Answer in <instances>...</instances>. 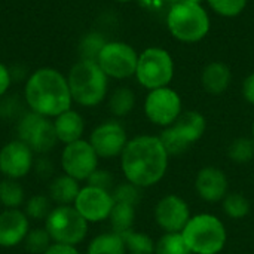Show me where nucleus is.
<instances>
[{
    "mask_svg": "<svg viewBox=\"0 0 254 254\" xmlns=\"http://www.w3.org/2000/svg\"><path fill=\"white\" fill-rule=\"evenodd\" d=\"M196 192L208 202H216L223 199L228 193V179L220 168L205 167L196 176Z\"/></svg>",
    "mask_w": 254,
    "mask_h": 254,
    "instance_id": "obj_18",
    "label": "nucleus"
},
{
    "mask_svg": "<svg viewBox=\"0 0 254 254\" xmlns=\"http://www.w3.org/2000/svg\"><path fill=\"white\" fill-rule=\"evenodd\" d=\"M34 173L40 177V179H49L54 174V164L51 161V158L48 155H39V158H36L34 161Z\"/></svg>",
    "mask_w": 254,
    "mask_h": 254,
    "instance_id": "obj_36",
    "label": "nucleus"
},
{
    "mask_svg": "<svg viewBox=\"0 0 254 254\" xmlns=\"http://www.w3.org/2000/svg\"><path fill=\"white\" fill-rule=\"evenodd\" d=\"M107 77L127 79L135 74L138 55L132 46L124 42H107L97 60Z\"/></svg>",
    "mask_w": 254,
    "mask_h": 254,
    "instance_id": "obj_11",
    "label": "nucleus"
},
{
    "mask_svg": "<svg viewBox=\"0 0 254 254\" xmlns=\"http://www.w3.org/2000/svg\"><path fill=\"white\" fill-rule=\"evenodd\" d=\"M210 6L223 16H237L246 7L247 0H208Z\"/></svg>",
    "mask_w": 254,
    "mask_h": 254,
    "instance_id": "obj_33",
    "label": "nucleus"
},
{
    "mask_svg": "<svg viewBox=\"0 0 254 254\" xmlns=\"http://www.w3.org/2000/svg\"><path fill=\"white\" fill-rule=\"evenodd\" d=\"M138 188L137 186H134L132 183H122V185H119L115 190H113V193H112V196H113V199H115V202H124V204H131V205H134L135 207V204L138 202V199H140V195H138V190H137Z\"/></svg>",
    "mask_w": 254,
    "mask_h": 254,
    "instance_id": "obj_34",
    "label": "nucleus"
},
{
    "mask_svg": "<svg viewBox=\"0 0 254 254\" xmlns=\"http://www.w3.org/2000/svg\"><path fill=\"white\" fill-rule=\"evenodd\" d=\"M168 165V153L159 137L140 135L129 140L121 155V168L129 183L147 188L158 183Z\"/></svg>",
    "mask_w": 254,
    "mask_h": 254,
    "instance_id": "obj_1",
    "label": "nucleus"
},
{
    "mask_svg": "<svg viewBox=\"0 0 254 254\" xmlns=\"http://www.w3.org/2000/svg\"><path fill=\"white\" fill-rule=\"evenodd\" d=\"M125 249L129 254H155V243L146 234L134 232L132 229L122 234Z\"/></svg>",
    "mask_w": 254,
    "mask_h": 254,
    "instance_id": "obj_29",
    "label": "nucleus"
},
{
    "mask_svg": "<svg viewBox=\"0 0 254 254\" xmlns=\"http://www.w3.org/2000/svg\"><path fill=\"white\" fill-rule=\"evenodd\" d=\"M125 243L122 235L116 232L100 234L91 240L86 254H125Z\"/></svg>",
    "mask_w": 254,
    "mask_h": 254,
    "instance_id": "obj_22",
    "label": "nucleus"
},
{
    "mask_svg": "<svg viewBox=\"0 0 254 254\" xmlns=\"http://www.w3.org/2000/svg\"><path fill=\"white\" fill-rule=\"evenodd\" d=\"M135 217V210L134 205L131 204H124V202H115L112 213L109 216V220L112 223V228L116 234L122 235L128 231L132 229Z\"/></svg>",
    "mask_w": 254,
    "mask_h": 254,
    "instance_id": "obj_24",
    "label": "nucleus"
},
{
    "mask_svg": "<svg viewBox=\"0 0 254 254\" xmlns=\"http://www.w3.org/2000/svg\"><path fill=\"white\" fill-rule=\"evenodd\" d=\"M167 1H170L171 4H177V3H180V1H183V0H167Z\"/></svg>",
    "mask_w": 254,
    "mask_h": 254,
    "instance_id": "obj_41",
    "label": "nucleus"
},
{
    "mask_svg": "<svg viewBox=\"0 0 254 254\" xmlns=\"http://www.w3.org/2000/svg\"><path fill=\"white\" fill-rule=\"evenodd\" d=\"M223 210L232 219H243L250 211V202L241 193H229L225 196Z\"/></svg>",
    "mask_w": 254,
    "mask_h": 254,
    "instance_id": "obj_31",
    "label": "nucleus"
},
{
    "mask_svg": "<svg viewBox=\"0 0 254 254\" xmlns=\"http://www.w3.org/2000/svg\"><path fill=\"white\" fill-rule=\"evenodd\" d=\"M86 182H88V185H91V186H95V188H101V189L109 190V188L112 186L113 177H112V174H110L107 170H100V168H97V170L91 174V177H89Z\"/></svg>",
    "mask_w": 254,
    "mask_h": 254,
    "instance_id": "obj_35",
    "label": "nucleus"
},
{
    "mask_svg": "<svg viewBox=\"0 0 254 254\" xmlns=\"http://www.w3.org/2000/svg\"><path fill=\"white\" fill-rule=\"evenodd\" d=\"M207 128L204 116L198 112H185L161 134L159 140L170 155H180L189 149V146L198 141Z\"/></svg>",
    "mask_w": 254,
    "mask_h": 254,
    "instance_id": "obj_7",
    "label": "nucleus"
},
{
    "mask_svg": "<svg viewBox=\"0 0 254 254\" xmlns=\"http://www.w3.org/2000/svg\"><path fill=\"white\" fill-rule=\"evenodd\" d=\"M43 254H80L79 250L73 246H67V244H58V243H52L49 246V249Z\"/></svg>",
    "mask_w": 254,
    "mask_h": 254,
    "instance_id": "obj_38",
    "label": "nucleus"
},
{
    "mask_svg": "<svg viewBox=\"0 0 254 254\" xmlns=\"http://www.w3.org/2000/svg\"><path fill=\"white\" fill-rule=\"evenodd\" d=\"M67 82L73 103L82 107L98 106L107 94L109 77L97 61L79 60L71 65Z\"/></svg>",
    "mask_w": 254,
    "mask_h": 254,
    "instance_id": "obj_3",
    "label": "nucleus"
},
{
    "mask_svg": "<svg viewBox=\"0 0 254 254\" xmlns=\"http://www.w3.org/2000/svg\"><path fill=\"white\" fill-rule=\"evenodd\" d=\"M30 229V219L24 210L3 208L0 211V247L13 249L24 244Z\"/></svg>",
    "mask_w": 254,
    "mask_h": 254,
    "instance_id": "obj_17",
    "label": "nucleus"
},
{
    "mask_svg": "<svg viewBox=\"0 0 254 254\" xmlns=\"http://www.w3.org/2000/svg\"><path fill=\"white\" fill-rule=\"evenodd\" d=\"M25 201V189L21 180H0V204L3 205V208H21Z\"/></svg>",
    "mask_w": 254,
    "mask_h": 254,
    "instance_id": "obj_23",
    "label": "nucleus"
},
{
    "mask_svg": "<svg viewBox=\"0 0 254 254\" xmlns=\"http://www.w3.org/2000/svg\"><path fill=\"white\" fill-rule=\"evenodd\" d=\"M107 40L106 37L98 33V31H89L83 34V37L79 42L77 52L80 55V60H89V61H97L100 52L106 46Z\"/></svg>",
    "mask_w": 254,
    "mask_h": 254,
    "instance_id": "obj_26",
    "label": "nucleus"
},
{
    "mask_svg": "<svg viewBox=\"0 0 254 254\" xmlns=\"http://www.w3.org/2000/svg\"><path fill=\"white\" fill-rule=\"evenodd\" d=\"M52 208H54L52 201L49 199L48 195H43V193L30 196L24 204V213L27 214L30 220H36V222L45 220Z\"/></svg>",
    "mask_w": 254,
    "mask_h": 254,
    "instance_id": "obj_27",
    "label": "nucleus"
},
{
    "mask_svg": "<svg viewBox=\"0 0 254 254\" xmlns=\"http://www.w3.org/2000/svg\"><path fill=\"white\" fill-rule=\"evenodd\" d=\"M137 80L147 89L167 86L174 76V63L171 55L161 48H149L138 55Z\"/></svg>",
    "mask_w": 254,
    "mask_h": 254,
    "instance_id": "obj_9",
    "label": "nucleus"
},
{
    "mask_svg": "<svg viewBox=\"0 0 254 254\" xmlns=\"http://www.w3.org/2000/svg\"><path fill=\"white\" fill-rule=\"evenodd\" d=\"M253 140H254V124H253Z\"/></svg>",
    "mask_w": 254,
    "mask_h": 254,
    "instance_id": "obj_42",
    "label": "nucleus"
},
{
    "mask_svg": "<svg viewBox=\"0 0 254 254\" xmlns=\"http://www.w3.org/2000/svg\"><path fill=\"white\" fill-rule=\"evenodd\" d=\"M167 25L176 39L192 43L207 36L210 30V16L201 4L180 1L171 6L167 16Z\"/></svg>",
    "mask_w": 254,
    "mask_h": 254,
    "instance_id": "obj_4",
    "label": "nucleus"
},
{
    "mask_svg": "<svg viewBox=\"0 0 254 254\" xmlns=\"http://www.w3.org/2000/svg\"><path fill=\"white\" fill-rule=\"evenodd\" d=\"M182 234L188 247L195 254H217L226 243L223 223L211 214L190 217Z\"/></svg>",
    "mask_w": 254,
    "mask_h": 254,
    "instance_id": "obj_5",
    "label": "nucleus"
},
{
    "mask_svg": "<svg viewBox=\"0 0 254 254\" xmlns=\"http://www.w3.org/2000/svg\"><path fill=\"white\" fill-rule=\"evenodd\" d=\"M12 82H13V79H12L10 68L6 64L0 63V98H3L7 94Z\"/></svg>",
    "mask_w": 254,
    "mask_h": 254,
    "instance_id": "obj_37",
    "label": "nucleus"
},
{
    "mask_svg": "<svg viewBox=\"0 0 254 254\" xmlns=\"http://www.w3.org/2000/svg\"><path fill=\"white\" fill-rule=\"evenodd\" d=\"M121 1H127V0H121Z\"/></svg>",
    "mask_w": 254,
    "mask_h": 254,
    "instance_id": "obj_43",
    "label": "nucleus"
},
{
    "mask_svg": "<svg viewBox=\"0 0 254 254\" xmlns=\"http://www.w3.org/2000/svg\"><path fill=\"white\" fill-rule=\"evenodd\" d=\"M229 158L237 164H247L254 156V143L250 138H237L229 146Z\"/></svg>",
    "mask_w": 254,
    "mask_h": 254,
    "instance_id": "obj_32",
    "label": "nucleus"
},
{
    "mask_svg": "<svg viewBox=\"0 0 254 254\" xmlns=\"http://www.w3.org/2000/svg\"><path fill=\"white\" fill-rule=\"evenodd\" d=\"M98 155L88 140H77L64 144L60 155V165L64 174L77 182H86L98 168Z\"/></svg>",
    "mask_w": 254,
    "mask_h": 254,
    "instance_id": "obj_10",
    "label": "nucleus"
},
{
    "mask_svg": "<svg viewBox=\"0 0 254 254\" xmlns=\"http://www.w3.org/2000/svg\"><path fill=\"white\" fill-rule=\"evenodd\" d=\"M155 219L167 232H180L190 220L189 207L180 196L167 195L156 204Z\"/></svg>",
    "mask_w": 254,
    "mask_h": 254,
    "instance_id": "obj_16",
    "label": "nucleus"
},
{
    "mask_svg": "<svg viewBox=\"0 0 254 254\" xmlns=\"http://www.w3.org/2000/svg\"><path fill=\"white\" fill-rule=\"evenodd\" d=\"M231 79H232V74H231L229 67L225 63H219V61L208 64L204 68L202 76H201L204 89L213 95L223 94L228 89Z\"/></svg>",
    "mask_w": 254,
    "mask_h": 254,
    "instance_id": "obj_21",
    "label": "nucleus"
},
{
    "mask_svg": "<svg viewBox=\"0 0 254 254\" xmlns=\"http://www.w3.org/2000/svg\"><path fill=\"white\" fill-rule=\"evenodd\" d=\"M16 138L25 143L36 155H48L58 144L54 122L34 112H24L16 121Z\"/></svg>",
    "mask_w": 254,
    "mask_h": 254,
    "instance_id": "obj_8",
    "label": "nucleus"
},
{
    "mask_svg": "<svg viewBox=\"0 0 254 254\" xmlns=\"http://www.w3.org/2000/svg\"><path fill=\"white\" fill-rule=\"evenodd\" d=\"M134 104H135V95L129 88L125 86L115 89L109 98V110L112 112V115L118 118L127 116L134 109Z\"/></svg>",
    "mask_w": 254,
    "mask_h": 254,
    "instance_id": "obj_25",
    "label": "nucleus"
},
{
    "mask_svg": "<svg viewBox=\"0 0 254 254\" xmlns=\"http://www.w3.org/2000/svg\"><path fill=\"white\" fill-rule=\"evenodd\" d=\"M183 1H189V3H196V4H201L202 0H183Z\"/></svg>",
    "mask_w": 254,
    "mask_h": 254,
    "instance_id": "obj_40",
    "label": "nucleus"
},
{
    "mask_svg": "<svg viewBox=\"0 0 254 254\" xmlns=\"http://www.w3.org/2000/svg\"><path fill=\"white\" fill-rule=\"evenodd\" d=\"M24 101L30 112L49 119L57 118L73 104L67 76L52 67L34 70L25 80Z\"/></svg>",
    "mask_w": 254,
    "mask_h": 254,
    "instance_id": "obj_2",
    "label": "nucleus"
},
{
    "mask_svg": "<svg viewBox=\"0 0 254 254\" xmlns=\"http://www.w3.org/2000/svg\"><path fill=\"white\" fill-rule=\"evenodd\" d=\"M243 94L246 97V100L254 106V73H252L243 85Z\"/></svg>",
    "mask_w": 254,
    "mask_h": 254,
    "instance_id": "obj_39",
    "label": "nucleus"
},
{
    "mask_svg": "<svg viewBox=\"0 0 254 254\" xmlns=\"http://www.w3.org/2000/svg\"><path fill=\"white\" fill-rule=\"evenodd\" d=\"M88 141L94 147L98 158L110 159L122 155L128 138L125 128L119 122L107 121L92 129Z\"/></svg>",
    "mask_w": 254,
    "mask_h": 254,
    "instance_id": "obj_15",
    "label": "nucleus"
},
{
    "mask_svg": "<svg viewBox=\"0 0 254 254\" xmlns=\"http://www.w3.org/2000/svg\"><path fill=\"white\" fill-rule=\"evenodd\" d=\"M80 188V182L63 173L60 176H55L49 182L46 195L49 196L54 205H73Z\"/></svg>",
    "mask_w": 254,
    "mask_h": 254,
    "instance_id": "obj_20",
    "label": "nucleus"
},
{
    "mask_svg": "<svg viewBox=\"0 0 254 254\" xmlns=\"http://www.w3.org/2000/svg\"><path fill=\"white\" fill-rule=\"evenodd\" d=\"M57 140L63 144H70L77 140H82L85 131V121L82 115L73 109H68L52 119Z\"/></svg>",
    "mask_w": 254,
    "mask_h": 254,
    "instance_id": "obj_19",
    "label": "nucleus"
},
{
    "mask_svg": "<svg viewBox=\"0 0 254 254\" xmlns=\"http://www.w3.org/2000/svg\"><path fill=\"white\" fill-rule=\"evenodd\" d=\"M183 234L180 232H167L156 244L155 254H190Z\"/></svg>",
    "mask_w": 254,
    "mask_h": 254,
    "instance_id": "obj_28",
    "label": "nucleus"
},
{
    "mask_svg": "<svg viewBox=\"0 0 254 254\" xmlns=\"http://www.w3.org/2000/svg\"><path fill=\"white\" fill-rule=\"evenodd\" d=\"M144 112L150 122L168 127L182 113V100L179 94L167 86L152 89L144 101Z\"/></svg>",
    "mask_w": 254,
    "mask_h": 254,
    "instance_id": "obj_13",
    "label": "nucleus"
},
{
    "mask_svg": "<svg viewBox=\"0 0 254 254\" xmlns=\"http://www.w3.org/2000/svg\"><path fill=\"white\" fill-rule=\"evenodd\" d=\"M88 222L73 205H54L45 219V229L52 243L77 247L88 235Z\"/></svg>",
    "mask_w": 254,
    "mask_h": 254,
    "instance_id": "obj_6",
    "label": "nucleus"
},
{
    "mask_svg": "<svg viewBox=\"0 0 254 254\" xmlns=\"http://www.w3.org/2000/svg\"><path fill=\"white\" fill-rule=\"evenodd\" d=\"M52 244V240L48 234V231L43 228H31L24 240V247L28 253L43 254L49 246Z\"/></svg>",
    "mask_w": 254,
    "mask_h": 254,
    "instance_id": "obj_30",
    "label": "nucleus"
},
{
    "mask_svg": "<svg viewBox=\"0 0 254 254\" xmlns=\"http://www.w3.org/2000/svg\"><path fill=\"white\" fill-rule=\"evenodd\" d=\"M115 199L106 189L95 188L91 185L82 186L73 207L88 223H100L109 219Z\"/></svg>",
    "mask_w": 254,
    "mask_h": 254,
    "instance_id": "obj_14",
    "label": "nucleus"
},
{
    "mask_svg": "<svg viewBox=\"0 0 254 254\" xmlns=\"http://www.w3.org/2000/svg\"><path fill=\"white\" fill-rule=\"evenodd\" d=\"M36 153L21 140L15 138L0 147V174L3 179L21 180L34 168Z\"/></svg>",
    "mask_w": 254,
    "mask_h": 254,
    "instance_id": "obj_12",
    "label": "nucleus"
}]
</instances>
